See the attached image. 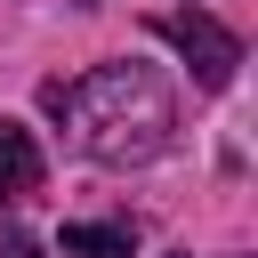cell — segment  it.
<instances>
[{
  "label": "cell",
  "instance_id": "cell-1",
  "mask_svg": "<svg viewBox=\"0 0 258 258\" xmlns=\"http://www.w3.org/2000/svg\"><path fill=\"white\" fill-rule=\"evenodd\" d=\"M40 97H48V113L73 121V145L89 161H105V169L153 161L169 145V129H177V97H169V81L153 64H97L81 81H48Z\"/></svg>",
  "mask_w": 258,
  "mask_h": 258
},
{
  "label": "cell",
  "instance_id": "cell-2",
  "mask_svg": "<svg viewBox=\"0 0 258 258\" xmlns=\"http://www.w3.org/2000/svg\"><path fill=\"white\" fill-rule=\"evenodd\" d=\"M153 32L194 64V81H202V89H226V81H234V64H242V40H234L210 8H169V16H153Z\"/></svg>",
  "mask_w": 258,
  "mask_h": 258
},
{
  "label": "cell",
  "instance_id": "cell-3",
  "mask_svg": "<svg viewBox=\"0 0 258 258\" xmlns=\"http://www.w3.org/2000/svg\"><path fill=\"white\" fill-rule=\"evenodd\" d=\"M40 177H48V161H40L32 129H24V121H0V202L40 194Z\"/></svg>",
  "mask_w": 258,
  "mask_h": 258
},
{
  "label": "cell",
  "instance_id": "cell-4",
  "mask_svg": "<svg viewBox=\"0 0 258 258\" xmlns=\"http://www.w3.org/2000/svg\"><path fill=\"white\" fill-rule=\"evenodd\" d=\"M64 258H137V226L105 218V226H64Z\"/></svg>",
  "mask_w": 258,
  "mask_h": 258
},
{
  "label": "cell",
  "instance_id": "cell-5",
  "mask_svg": "<svg viewBox=\"0 0 258 258\" xmlns=\"http://www.w3.org/2000/svg\"><path fill=\"white\" fill-rule=\"evenodd\" d=\"M0 258H40V242H32L24 226H0Z\"/></svg>",
  "mask_w": 258,
  "mask_h": 258
},
{
  "label": "cell",
  "instance_id": "cell-6",
  "mask_svg": "<svg viewBox=\"0 0 258 258\" xmlns=\"http://www.w3.org/2000/svg\"><path fill=\"white\" fill-rule=\"evenodd\" d=\"M169 258H194V250H169Z\"/></svg>",
  "mask_w": 258,
  "mask_h": 258
}]
</instances>
